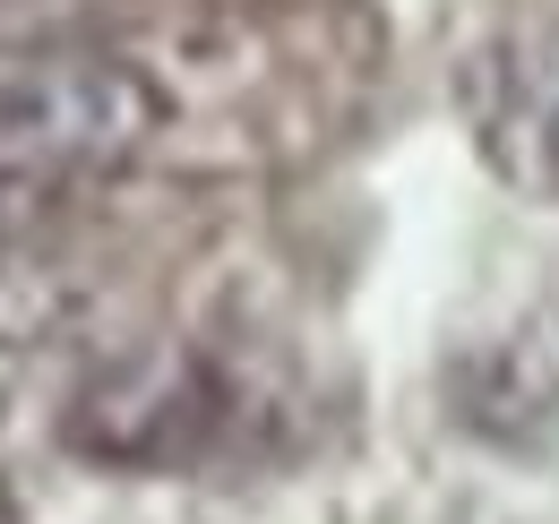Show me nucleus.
Returning a JSON list of instances; mask_svg holds the SVG:
<instances>
[{"label":"nucleus","instance_id":"2","mask_svg":"<svg viewBox=\"0 0 559 524\" xmlns=\"http://www.w3.org/2000/svg\"><path fill=\"white\" fill-rule=\"evenodd\" d=\"M456 104L490 172L559 206V26H508L474 44L456 69Z\"/></svg>","mask_w":559,"mask_h":524},{"label":"nucleus","instance_id":"3","mask_svg":"<svg viewBox=\"0 0 559 524\" xmlns=\"http://www.w3.org/2000/svg\"><path fill=\"white\" fill-rule=\"evenodd\" d=\"M0 524H17V516H9V499H0Z\"/></svg>","mask_w":559,"mask_h":524},{"label":"nucleus","instance_id":"1","mask_svg":"<svg viewBox=\"0 0 559 524\" xmlns=\"http://www.w3.org/2000/svg\"><path fill=\"white\" fill-rule=\"evenodd\" d=\"M173 146V95L146 52L112 44H0V181L130 172Z\"/></svg>","mask_w":559,"mask_h":524}]
</instances>
